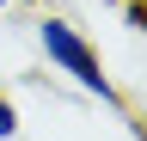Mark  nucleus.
<instances>
[{
  "mask_svg": "<svg viewBox=\"0 0 147 141\" xmlns=\"http://www.w3.org/2000/svg\"><path fill=\"white\" fill-rule=\"evenodd\" d=\"M37 49H43L49 74H61L74 92H86V98L110 104V111H123V86L104 74V55H98V43H92L86 31L67 19V12H37Z\"/></svg>",
  "mask_w": 147,
  "mask_h": 141,
  "instance_id": "f257e3e1",
  "label": "nucleus"
},
{
  "mask_svg": "<svg viewBox=\"0 0 147 141\" xmlns=\"http://www.w3.org/2000/svg\"><path fill=\"white\" fill-rule=\"evenodd\" d=\"M18 129H25V117H18V104L0 92V141H18Z\"/></svg>",
  "mask_w": 147,
  "mask_h": 141,
  "instance_id": "f03ea898",
  "label": "nucleus"
},
{
  "mask_svg": "<svg viewBox=\"0 0 147 141\" xmlns=\"http://www.w3.org/2000/svg\"><path fill=\"white\" fill-rule=\"evenodd\" d=\"M123 19H129V31L147 37V0H123Z\"/></svg>",
  "mask_w": 147,
  "mask_h": 141,
  "instance_id": "7ed1b4c3",
  "label": "nucleus"
},
{
  "mask_svg": "<svg viewBox=\"0 0 147 141\" xmlns=\"http://www.w3.org/2000/svg\"><path fill=\"white\" fill-rule=\"evenodd\" d=\"M12 6H18V0H0V19H6V12H12Z\"/></svg>",
  "mask_w": 147,
  "mask_h": 141,
  "instance_id": "20e7f679",
  "label": "nucleus"
},
{
  "mask_svg": "<svg viewBox=\"0 0 147 141\" xmlns=\"http://www.w3.org/2000/svg\"><path fill=\"white\" fill-rule=\"evenodd\" d=\"M117 6H123V0H117Z\"/></svg>",
  "mask_w": 147,
  "mask_h": 141,
  "instance_id": "39448f33",
  "label": "nucleus"
}]
</instances>
